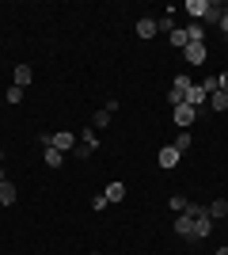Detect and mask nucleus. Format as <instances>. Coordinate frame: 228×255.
Masks as SVG:
<instances>
[{
    "label": "nucleus",
    "instance_id": "9d476101",
    "mask_svg": "<svg viewBox=\"0 0 228 255\" xmlns=\"http://www.w3.org/2000/svg\"><path fill=\"white\" fill-rule=\"evenodd\" d=\"M206 8H209V0H186V15H190L194 23L206 19Z\"/></svg>",
    "mask_w": 228,
    "mask_h": 255
},
{
    "label": "nucleus",
    "instance_id": "393cba45",
    "mask_svg": "<svg viewBox=\"0 0 228 255\" xmlns=\"http://www.w3.org/2000/svg\"><path fill=\"white\" fill-rule=\"evenodd\" d=\"M171 210H175V213L186 210V198H183V194H171Z\"/></svg>",
    "mask_w": 228,
    "mask_h": 255
},
{
    "label": "nucleus",
    "instance_id": "a211bd4d",
    "mask_svg": "<svg viewBox=\"0 0 228 255\" xmlns=\"http://www.w3.org/2000/svg\"><path fill=\"white\" fill-rule=\"evenodd\" d=\"M186 38H190V42H206V27H202V23H190V27H186Z\"/></svg>",
    "mask_w": 228,
    "mask_h": 255
},
{
    "label": "nucleus",
    "instance_id": "aec40b11",
    "mask_svg": "<svg viewBox=\"0 0 228 255\" xmlns=\"http://www.w3.org/2000/svg\"><path fill=\"white\" fill-rule=\"evenodd\" d=\"M171 42L179 46V50H186V46H190V38H186V27H175V31H171Z\"/></svg>",
    "mask_w": 228,
    "mask_h": 255
},
{
    "label": "nucleus",
    "instance_id": "f8f14e48",
    "mask_svg": "<svg viewBox=\"0 0 228 255\" xmlns=\"http://www.w3.org/2000/svg\"><path fill=\"white\" fill-rule=\"evenodd\" d=\"M11 76H15V88H27L34 80V69H31V65H15V73H11Z\"/></svg>",
    "mask_w": 228,
    "mask_h": 255
},
{
    "label": "nucleus",
    "instance_id": "c756f323",
    "mask_svg": "<svg viewBox=\"0 0 228 255\" xmlns=\"http://www.w3.org/2000/svg\"><path fill=\"white\" fill-rule=\"evenodd\" d=\"M0 183H4V168H0Z\"/></svg>",
    "mask_w": 228,
    "mask_h": 255
},
{
    "label": "nucleus",
    "instance_id": "20e7f679",
    "mask_svg": "<svg viewBox=\"0 0 228 255\" xmlns=\"http://www.w3.org/2000/svg\"><path fill=\"white\" fill-rule=\"evenodd\" d=\"M103 198H107V202H114V206H118L122 198H126V183H122V179L107 183V187H103Z\"/></svg>",
    "mask_w": 228,
    "mask_h": 255
},
{
    "label": "nucleus",
    "instance_id": "b1692460",
    "mask_svg": "<svg viewBox=\"0 0 228 255\" xmlns=\"http://www.w3.org/2000/svg\"><path fill=\"white\" fill-rule=\"evenodd\" d=\"M4 99H8V103H19V99H23V88H15V84H11V88H8V96H4Z\"/></svg>",
    "mask_w": 228,
    "mask_h": 255
},
{
    "label": "nucleus",
    "instance_id": "f03ea898",
    "mask_svg": "<svg viewBox=\"0 0 228 255\" xmlns=\"http://www.w3.org/2000/svg\"><path fill=\"white\" fill-rule=\"evenodd\" d=\"M175 111V126L179 129H186V126H194V118H198V111L194 107H186V103H179V107H171Z\"/></svg>",
    "mask_w": 228,
    "mask_h": 255
},
{
    "label": "nucleus",
    "instance_id": "f257e3e1",
    "mask_svg": "<svg viewBox=\"0 0 228 255\" xmlns=\"http://www.w3.org/2000/svg\"><path fill=\"white\" fill-rule=\"evenodd\" d=\"M183 57H186V65H206L209 50H206V42H190V46L183 50Z\"/></svg>",
    "mask_w": 228,
    "mask_h": 255
},
{
    "label": "nucleus",
    "instance_id": "7c9ffc66",
    "mask_svg": "<svg viewBox=\"0 0 228 255\" xmlns=\"http://www.w3.org/2000/svg\"><path fill=\"white\" fill-rule=\"evenodd\" d=\"M225 42H228V34H225Z\"/></svg>",
    "mask_w": 228,
    "mask_h": 255
},
{
    "label": "nucleus",
    "instance_id": "ddd939ff",
    "mask_svg": "<svg viewBox=\"0 0 228 255\" xmlns=\"http://www.w3.org/2000/svg\"><path fill=\"white\" fill-rule=\"evenodd\" d=\"M190 88H194V80H190L186 73H179V76H175V84H171V92H175V96H183V99H186V92H190Z\"/></svg>",
    "mask_w": 228,
    "mask_h": 255
},
{
    "label": "nucleus",
    "instance_id": "7ed1b4c3",
    "mask_svg": "<svg viewBox=\"0 0 228 255\" xmlns=\"http://www.w3.org/2000/svg\"><path fill=\"white\" fill-rule=\"evenodd\" d=\"M175 233L183 240H194V217L190 213H175Z\"/></svg>",
    "mask_w": 228,
    "mask_h": 255
},
{
    "label": "nucleus",
    "instance_id": "412c9836",
    "mask_svg": "<svg viewBox=\"0 0 228 255\" xmlns=\"http://www.w3.org/2000/svg\"><path fill=\"white\" fill-rule=\"evenodd\" d=\"M91 126H95V129H107V126H110V111H107V107H103V111L91 118Z\"/></svg>",
    "mask_w": 228,
    "mask_h": 255
},
{
    "label": "nucleus",
    "instance_id": "9b49d317",
    "mask_svg": "<svg viewBox=\"0 0 228 255\" xmlns=\"http://www.w3.org/2000/svg\"><path fill=\"white\" fill-rule=\"evenodd\" d=\"M209 233H213V221H209V213H202V217H194V240H206Z\"/></svg>",
    "mask_w": 228,
    "mask_h": 255
},
{
    "label": "nucleus",
    "instance_id": "4468645a",
    "mask_svg": "<svg viewBox=\"0 0 228 255\" xmlns=\"http://www.w3.org/2000/svg\"><path fill=\"white\" fill-rule=\"evenodd\" d=\"M15 198H19V194H15V187H11V183L4 179V183H0V206H11Z\"/></svg>",
    "mask_w": 228,
    "mask_h": 255
},
{
    "label": "nucleus",
    "instance_id": "39448f33",
    "mask_svg": "<svg viewBox=\"0 0 228 255\" xmlns=\"http://www.w3.org/2000/svg\"><path fill=\"white\" fill-rule=\"evenodd\" d=\"M99 149V137H95V133H84V137H80V141H76V156H91V152H95Z\"/></svg>",
    "mask_w": 228,
    "mask_h": 255
},
{
    "label": "nucleus",
    "instance_id": "6ab92c4d",
    "mask_svg": "<svg viewBox=\"0 0 228 255\" xmlns=\"http://www.w3.org/2000/svg\"><path fill=\"white\" fill-rule=\"evenodd\" d=\"M46 164H50V168H61V164H65V152H57L54 145H50V149H46Z\"/></svg>",
    "mask_w": 228,
    "mask_h": 255
},
{
    "label": "nucleus",
    "instance_id": "cd10ccee",
    "mask_svg": "<svg viewBox=\"0 0 228 255\" xmlns=\"http://www.w3.org/2000/svg\"><path fill=\"white\" fill-rule=\"evenodd\" d=\"M217 80H221V92H228V69H225V73L217 76Z\"/></svg>",
    "mask_w": 228,
    "mask_h": 255
},
{
    "label": "nucleus",
    "instance_id": "bb28decb",
    "mask_svg": "<svg viewBox=\"0 0 228 255\" xmlns=\"http://www.w3.org/2000/svg\"><path fill=\"white\" fill-rule=\"evenodd\" d=\"M217 27H221V31L228 34V4H225V11H221V23H217Z\"/></svg>",
    "mask_w": 228,
    "mask_h": 255
},
{
    "label": "nucleus",
    "instance_id": "6e6552de",
    "mask_svg": "<svg viewBox=\"0 0 228 255\" xmlns=\"http://www.w3.org/2000/svg\"><path fill=\"white\" fill-rule=\"evenodd\" d=\"M206 103H209V96H206V88H202V84H194L190 92H186V107H194V111H198V107H206Z\"/></svg>",
    "mask_w": 228,
    "mask_h": 255
},
{
    "label": "nucleus",
    "instance_id": "5701e85b",
    "mask_svg": "<svg viewBox=\"0 0 228 255\" xmlns=\"http://www.w3.org/2000/svg\"><path fill=\"white\" fill-rule=\"evenodd\" d=\"M156 27H160V31H167V34H171V31H175V19H171V15H160V19H156Z\"/></svg>",
    "mask_w": 228,
    "mask_h": 255
},
{
    "label": "nucleus",
    "instance_id": "473e14b6",
    "mask_svg": "<svg viewBox=\"0 0 228 255\" xmlns=\"http://www.w3.org/2000/svg\"><path fill=\"white\" fill-rule=\"evenodd\" d=\"M225 202H228V198H225Z\"/></svg>",
    "mask_w": 228,
    "mask_h": 255
},
{
    "label": "nucleus",
    "instance_id": "4be33fe9",
    "mask_svg": "<svg viewBox=\"0 0 228 255\" xmlns=\"http://www.w3.org/2000/svg\"><path fill=\"white\" fill-rule=\"evenodd\" d=\"M190 145H194V141H190V133H175V149H179V152H186Z\"/></svg>",
    "mask_w": 228,
    "mask_h": 255
},
{
    "label": "nucleus",
    "instance_id": "a878e982",
    "mask_svg": "<svg viewBox=\"0 0 228 255\" xmlns=\"http://www.w3.org/2000/svg\"><path fill=\"white\" fill-rule=\"evenodd\" d=\"M107 206H110V202L103 198V194H95V198H91V210H95V213H99V210H107Z\"/></svg>",
    "mask_w": 228,
    "mask_h": 255
},
{
    "label": "nucleus",
    "instance_id": "dca6fc26",
    "mask_svg": "<svg viewBox=\"0 0 228 255\" xmlns=\"http://www.w3.org/2000/svg\"><path fill=\"white\" fill-rule=\"evenodd\" d=\"M209 107H213V111H228V92H213V96H209Z\"/></svg>",
    "mask_w": 228,
    "mask_h": 255
},
{
    "label": "nucleus",
    "instance_id": "2f4dec72",
    "mask_svg": "<svg viewBox=\"0 0 228 255\" xmlns=\"http://www.w3.org/2000/svg\"><path fill=\"white\" fill-rule=\"evenodd\" d=\"M225 225H228V217H225Z\"/></svg>",
    "mask_w": 228,
    "mask_h": 255
},
{
    "label": "nucleus",
    "instance_id": "f3484780",
    "mask_svg": "<svg viewBox=\"0 0 228 255\" xmlns=\"http://www.w3.org/2000/svg\"><path fill=\"white\" fill-rule=\"evenodd\" d=\"M221 11H225V4L209 0V8H206V23H221Z\"/></svg>",
    "mask_w": 228,
    "mask_h": 255
},
{
    "label": "nucleus",
    "instance_id": "c85d7f7f",
    "mask_svg": "<svg viewBox=\"0 0 228 255\" xmlns=\"http://www.w3.org/2000/svg\"><path fill=\"white\" fill-rule=\"evenodd\" d=\"M217 255H228V248H217Z\"/></svg>",
    "mask_w": 228,
    "mask_h": 255
},
{
    "label": "nucleus",
    "instance_id": "1a4fd4ad",
    "mask_svg": "<svg viewBox=\"0 0 228 255\" xmlns=\"http://www.w3.org/2000/svg\"><path fill=\"white\" fill-rule=\"evenodd\" d=\"M206 213H209V221H225L228 217V202L225 198H213V202L206 206Z\"/></svg>",
    "mask_w": 228,
    "mask_h": 255
},
{
    "label": "nucleus",
    "instance_id": "0eeeda50",
    "mask_svg": "<svg viewBox=\"0 0 228 255\" xmlns=\"http://www.w3.org/2000/svg\"><path fill=\"white\" fill-rule=\"evenodd\" d=\"M54 149H57V152H73V149H76V133H69V129L54 133Z\"/></svg>",
    "mask_w": 228,
    "mask_h": 255
},
{
    "label": "nucleus",
    "instance_id": "2eb2a0df",
    "mask_svg": "<svg viewBox=\"0 0 228 255\" xmlns=\"http://www.w3.org/2000/svg\"><path fill=\"white\" fill-rule=\"evenodd\" d=\"M156 31H160V27H156V19H141V23H137V34H141L145 42H149V38H152Z\"/></svg>",
    "mask_w": 228,
    "mask_h": 255
},
{
    "label": "nucleus",
    "instance_id": "423d86ee",
    "mask_svg": "<svg viewBox=\"0 0 228 255\" xmlns=\"http://www.w3.org/2000/svg\"><path fill=\"white\" fill-rule=\"evenodd\" d=\"M179 156H183V152L175 149V145H163L160 156H156V164H160V168H175V164H179Z\"/></svg>",
    "mask_w": 228,
    "mask_h": 255
}]
</instances>
